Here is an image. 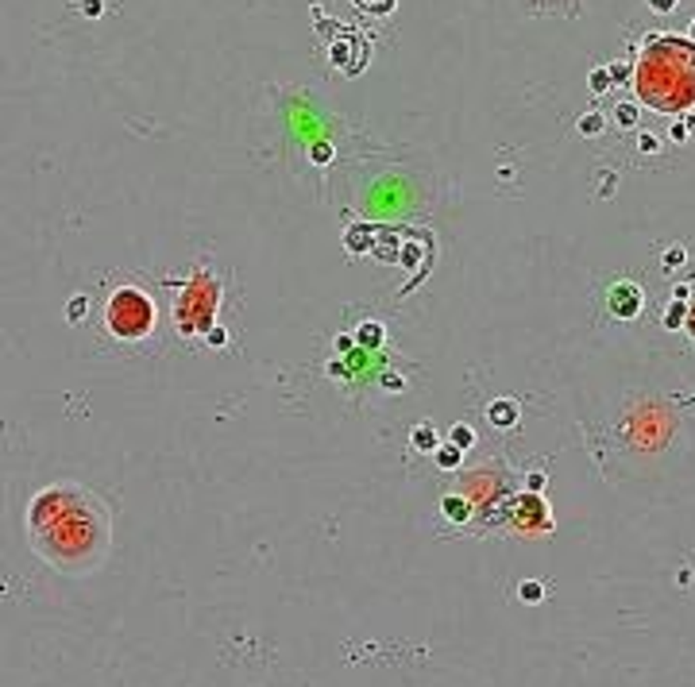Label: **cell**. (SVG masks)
<instances>
[{
    "label": "cell",
    "mask_w": 695,
    "mask_h": 687,
    "mask_svg": "<svg viewBox=\"0 0 695 687\" xmlns=\"http://www.w3.org/2000/svg\"><path fill=\"white\" fill-rule=\"evenodd\" d=\"M28 541L47 568L85 576L112 549V513L81 482H51L28 506Z\"/></svg>",
    "instance_id": "cell-1"
},
{
    "label": "cell",
    "mask_w": 695,
    "mask_h": 687,
    "mask_svg": "<svg viewBox=\"0 0 695 687\" xmlns=\"http://www.w3.org/2000/svg\"><path fill=\"white\" fill-rule=\"evenodd\" d=\"M637 97L660 112H680L695 101V47L676 35L645 43L637 62Z\"/></svg>",
    "instance_id": "cell-2"
},
{
    "label": "cell",
    "mask_w": 695,
    "mask_h": 687,
    "mask_svg": "<svg viewBox=\"0 0 695 687\" xmlns=\"http://www.w3.org/2000/svg\"><path fill=\"white\" fill-rule=\"evenodd\" d=\"M104 324L116 340H147L159 324V309L139 286H116L104 301Z\"/></svg>",
    "instance_id": "cell-3"
},
{
    "label": "cell",
    "mask_w": 695,
    "mask_h": 687,
    "mask_svg": "<svg viewBox=\"0 0 695 687\" xmlns=\"http://www.w3.org/2000/svg\"><path fill=\"white\" fill-rule=\"evenodd\" d=\"M217 309H220V282L217 274L209 271H193L186 290L178 293V305H174V324L182 336H205L217 321Z\"/></svg>",
    "instance_id": "cell-4"
},
{
    "label": "cell",
    "mask_w": 695,
    "mask_h": 687,
    "mask_svg": "<svg viewBox=\"0 0 695 687\" xmlns=\"http://www.w3.org/2000/svg\"><path fill=\"white\" fill-rule=\"evenodd\" d=\"M510 525L514 529H529V533H549L552 518L549 506H545L541 494H518L510 506Z\"/></svg>",
    "instance_id": "cell-5"
},
{
    "label": "cell",
    "mask_w": 695,
    "mask_h": 687,
    "mask_svg": "<svg viewBox=\"0 0 695 687\" xmlns=\"http://www.w3.org/2000/svg\"><path fill=\"white\" fill-rule=\"evenodd\" d=\"M607 305L615 317H622V321H634L637 313H641V290H637L634 282H615L607 293Z\"/></svg>",
    "instance_id": "cell-6"
},
{
    "label": "cell",
    "mask_w": 695,
    "mask_h": 687,
    "mask_svg": "<svg viewBox=\"0 0 695 687\" xmlns=\"http://www.w3.org/2000/svg\"><path fill=\"white\" fill-rule=\"evenodd\" d=\"M440 513H445L452 525H464L471 518V498L468 494H445L440 498Z\"/></svg>",
    "instance_id": "cell-7"
},
{
    "label": "cell",
    "mask_w": 695,
    "mask_h": 687,
    "mask_svg": "<svg viewBox=\"0 0 695 687\" xmlns=\"http://www.w3.org/2000/svg\"><path fill=\"white\" fill-rule=\"evenodd\" d=\"M487 421L498 425V429H510V425L518 421V406H514L510 398H498V402L487 406Z\"/></svg>",
    "instance_id": "cell-8"
},
{
    "label": "cell",
    "mask_w": 695,
    "mask_h": 687,
    "mask_svg": "<svg viewBox=\"0 0 695 687\" xmlns=\"http://www.w3.org/2000/svg\"><path fill=\"white\" fill-rule=\"evenodd\" d=\"M437 444H440V437H437L433 425H417L413 429V448L417 452H437Z\"/></svg>",
    "instance_id": "cell-9"
},
{
    "label": "cell",
    "mask_w": 695,
    "mask_h": 687,
    "mask_svg": "<svg viewBox=\"0 0 695 687\" xmlns=\"http://www.w3.org/2000/svg\"><path fill=\"white\" fill-rule=\"evenodd\" d=\"M433 456H437V463H440V468H448V471H456V468H460V448H456V444H437V452H433Z\"/></svg>",
    "instance_id": "cell-10"
},
{
    "label": "cell",
    "mask_w": 695,
    "mask_h": 687,
    "mask_svg": "<svg viewBox=\"0 0 695 687\" xmlns=\"http://www.w3.org/2000/svg\"><path fill=\"white\" fill-rule=\"evenodd\" d=\"M684 317H688V305H684L680 298H672V305H668V317H665V329H680Z\"/></svg>",
    "instance_id": "cell-11"
},
{
    "label": "cell",
    "mask_w": 695,
    "mask_h": 687,
    "mask_svg": "<svg viewBox=\"0 0 695 687\" xmlns=\"http://www.w3.org/2000/svg\"><path fill=\"white\" fill-rule=\"evenodd\" d=\"M518 595H521V602H541L545 599V587L537 583V579H526V583L518 587Z\"/></svg>",
    "instance_id": "cell-12"
},
{
    "label": "cell",
    "mask_w": 695,
    "mask_h": 687,
    "mask_svg": "<svg viewBox=\"0 0 695 687\" xmlns=\"http://www.w3.org/2000/svg\"><path fill=\"white\" fill-rule=\"evenodd\" d=\"M398 0H356V8H363V12H375V16H387L394 12Z\"/></svg>",
    "instance_id": "cell-13"
},
{
    "label": "cell",
    "mask_w": 695,
    "mask_h": 687,
    "mask_svg": "<svg viewBox=\"0 0 695 687\" xmlns=\"http://www.w3.org/2000/svg\"><path fill=\"white\" fill-rule=\"evenodd\" d=\"M448 444H456V448L464 452V448H471V444H476V432H471L468 425H456V429H452V440H448Z\"/></svg>",
    "instance_id": "cell-14"
},
{
    "label": "cell",
    "mask_w": 695,
    "mask_h": 687,
    "mask_svg": "<svg viewBox=\"0 0 695 687\" xmlns=\"http://www.w3.org/2000/svg\"><path fill=\"white\" fill-rule=\"evenodd\" d=\"M579 132H584V135H599L603 132V116H599V112H587V116L579 120Z\"/></svg>",
    "instance_id": "cell-15"
},
{
    "label": "cell",
    "mask_w": 695,
    "mask_h": 687,
    "mask_svg": "<svg viewBox=\"0 0 695 687\" xmlns=\"http://www.w3.org/2000/svg\"><path fill=\"white\" fill-rule=\"evenodd\" d=\"M618 124H626V128L637 124V104H618Z\"/></svg>",
    "instance_id": "cell-16"
},
{
    "label": "cell",
    "mask_w": 695,
    "mask_h": 687,
    "mask_svg": "<svg viewBox=\"0 0 695 687\" xmlns=\"http://www.w3.org/2000/svg\"><path fill=\"white\" fill-rule=\"evenodd\" d=\"M81 309H85V298H73L70 301V321H81V317H85Z\"/></svg>",
    "instance_id": "cell-17"
},
{
    "label": "cell",
    "mask_w": 695,
    "mask_h": 687,
    "mask_svg": "<svg viewBox=\"0 0 695 687\" xmlns=\"http://www.w3.org/2000/svg\"><path fill=\"white\" fill-rule=\"evenodd\" d=\"M607 81H610V73H607V70H599V73H595V78H591V85H595V89H599V93H603V89H607Z\"/></svg>",
    "instance_id": "cell-18"
},
{
    "label": "cell",
    "mask_w": 695,
    "mask_h": 687,
    "mask_svg": "<svg viewBox=\"0 0 695 687\" xmlns=\"http://www.w3.org/2000/svg\"><path fill=\"white\" fill-rule=\"evenodd\" d=\"M359 336H363V340H379V336H382V329H379V324H367V329L359 332Z\"/></svg>",
    "instance_id": "cell-19"
},
{
    "label": "cell",
    "mask_w": 695,
    "mask_h": 687,
    "mask_svg": "<svg viewBox=\"0 0 695 687\" xmlns=\"http://www.w3.org/2000/svg\"><path fill=\"white\" fill-rule=\"evenodd\" d=\"M676 263H684V248H672V255L665 259V267H676Z\"/></svg>",
    "instance_id": "cell-20"
},
{
    "label": "cell",
    "mask_w": 695,
    "mask_h": 687,
    "mask_svg": "<svg viewBox=\"0 0 695 687\" xmlns=\"http://www.w3.org/2000/svg\"><path fill=\"white\" fill-rule=\"evenodd\" d=\"M649 4L657 8V12H672V4H676V0H649Z\"/></svg>",
    "instance_id": "cell-21"
},
{
    "label": "cell",
    "mask_w": 695,
    "mask_h": 687,
    "mask_svg": "<svg viewBox=\"0 0 695 687\" xmlns=\"http://www.w3.org/2000/svg\"><path fill=\"white\" fill-rule=\"evenodd\" d=\"M641 151H657V139H653V135H641Z\"/></svg>",
    "instance_id": "cell-22"
},
{
    "label": "cell",
    "mask_w": 695,
    "mask_h": 687,
    "mask_svg": "<svg viewBox=\"0 0 695 687\" xmlns=\"http://www.w3.org/2000/svg\"><path fill=\"white\" fill-rule=\"evenodd\" d=\"M529 487H533V494H537V490L545 487V475H529Z\"/></svg>",
    "instance_id": "cell-23"
},
{
    "label": "cell",
    "mask_w": 695,
    "mask_h": 687,
    "mask_svg": "<svg viewBox=\"0 0 695 687\" xmlns=\"http://www.w3.org/2000/svg\"><path fill=\"white\" fill-rule=\"evenodd\" d=\"M691 35H695V20H691Z\"/></svg>",
    "instance_id": "cell-24"
}]
</instances>
